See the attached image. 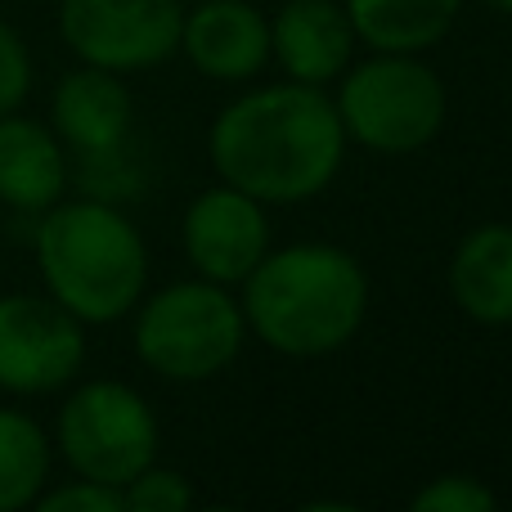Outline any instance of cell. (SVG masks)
Returning <instances> with one entry per match:
<instances>
[{
    "label": "cell",
    "instance_id": "1",
    "mask_svg": "<svg viewBox=\"0 0 512 512\" xmlns=\"http://www.w3.org/2000/svg\"><path fill=\"white\" fill-rule=\"evenodd\" d=\"M212 162L256 203H306L342 171L346 131L319 86L288 81L234 99L212 122Z\"/></svg>",
    "mask_w": 512,
    "mask_h": 512
},
{
    "label": "cell",
    "instance_id": "2",
    "mask_svg": "<svg viewBox=\"0 0 512 512\" xmlns=\"http://www.w3.org/2000/svg\"><path fill=\"white\" fill-rule=\"evenodd\" d=\"M369 310V274L333 243L265 252L243 279V319L279 355H328L346 346Z\"/></svg>",
    "mask_w": 512,
    "mask_h": 512
},
{
    "label": "cell",
    "instance_id": "3",
    "mask_svg": "<svg viewBox=\"0 0 512 512\" xmlns=\"http://www.w3.org/2000/svg\"><path fill=\"white\" fill-rule=\"evenodd\" d=\"M36 261L50 297L81 324H113L149 283V248L140 230L104 198L45 207L36 225Z\"/></svg>",
    "mask_w": 512,
    "mask_h": 512
},
{
    "label": "cell",
    "instance_id": "4",
    "mask_svg": "<svg viewBox=\"0 0 512 512\" xmlns=\"http://www.w3.org/2000/svg\"><path fill=\"white\" fill-rule=\"evenodd\" d=\"M248 319L225 283H171L135 319V355L171 382H207L243 351Z\"/></svg>",
    "mask_w": 512,
    "mask_h": 512
},
{
    "label": "cell",
    "instance_id": "5",
    "mask_svg": "<svg viewBox=\"0 0 512 512\" xmlns=\"http://www.w3.org/2000/svg\"><path fill=\"white\" fill-rule=\"evenodd\" d=\"M445 86L414 54H378L342 81L337 117L355 144L373 153H414L445 126Z\"/></svg>",
    "mask_w": 512,
    "mask_h": 512
},
{
    "label": "cell",
    "instance_id": "6",
    "mask_svg": "<svg viewBox=\"0 0 512 512\" xmlns=\"http://www.w3.org/2000/svg\"><path fill=\"white\" fill-rule=\"evenodd\" d=\"M59 450L77 477L122 490L158 459V418L126 382H86L59 409Z\"/></svg>",
    "mask_w": 512,
    "mask_h": 512
},
{
    "label": "cell",
    "instance_id": "7",
    "mask_svg": "<svg viewBox=\"0 0 512 512\" xmlns=\"http://www.w3.org/2000/svg\"><path fill=\"white\" fill-rule=\"evenodd\" d=\"M180 0H63L59 32L81 63L108 72L158 68L180 50Z\"/></svg>",
    "mask_w": 512,
    "mask_h": 512
},
{
    "label": "cell",
    "instance_id": "8",
    "mask_svg": "<svg viewBox=\"0 0 512 512\" xmlns=\"http://www.w3.org/2000/svg\"><path fill=\"white\" fill-rule=\"evenodd\" d=\"M86 333L72 310L45 297H0V387L14 396H45L77 378Z\"/></svg>",
    "mask_w": 512,
    "mask_h": 512
},
{
    "label": "cell",
    "instance_id": "9",
    "mask_svg": "<svg viewBox=\"0 0 512 512\" xmlns=\"http://www.w3.org/2000/svg\"><path fill=\"white\" fill-rule=\"evenodd\" d=\"M185 252L203 279L243 283L256 270V261L270 252L265 203H256L234 185L198 194L185 212Z\"/></svg>",
    "mask_w": 512,
    "mask_h": 512
},
{
    "label": "cell",
    "instance_id": "10",
    "mask_svg": "<svg viewBox=\"0 0 512 512\" xmlns=\"http://www.w3.org/2000/svg\"><path fill=\"white\" fill-rule=\"evenodd\" d=\"M180 50L203 77L248 81L270 63V23L248 0H198L180 23Z\"/></svg>",
    "mask_w": 512,
    "mask_h": 512
},
{
    "label": "cell",
    "instance_id": "11",
    "mask_svg": "<svg viewBox=\"0 0 512 512\" xmlns=\"http://www.w3.org/2000/svg\"><path fill=\"white\" fill-rule=\"evenodd\" d=\"M270 50L292 81L324 86L351 63V18L337 0H288L270 23Z\"/></svg>",
    "mask_w": 512,
    "mask_h": 512
},
{
    "label": "cell",
    "instance_id": "12",
    "mask_svg": "<svg viewBox=\"0 0 512 512\" xmlns=\"http://www.w3.org/2000/svg\"><path fill=\"white\" fill-rule=\"evenodd\" d=\"M131 95L117 81V72L86 63L81 72H68L54 90V131L77 153H108L126 144L131 135Z\"/></svg>",
    "mask_w": 512,
    "mask_h": 512
},
{
    "label": "cell",
    "instance_id": "13",
    "mask_svg": "<svg viewBox=\"0 0 512 512\" xmlns=\"http://www.w3.org/2000/svg\"><path fill=\"white\" fill-rule=\"evenodd\" d=\"M68 185V158L54 131L32 117H0V203L14 212H45Z\"/></svg>",
    "mask_w": 512,
    "mask_h": 512
},
{
    "label": "cell",
    "instance_id": "14",
    "mask_svg": "<svg viewBox=\"0 0 512 512\" xmlns=\"http://www.w3.org/2000/svg\"><path fill=\"white\" fill-rule=\"evenodd\" d=\"M450 292L477 324H512V225H481L459 243Z\"/></svg>",
    "mask_w": 512,
    "mask_h": 512
},
{
    "label": "cell",
    "instance_id": "15",
    "mask_svg": "<svg viewBox=\"0 0 512 512\" xmlns=\"http://www.w3.org/2000/svg\"><path fill=\"white\" fill-rule=\"evenodd\" d=\"M463 0H346L351 32L378 54H418L454 27Z\"/></svg>",
    "mask_w": 512,
    "mask_h": 512
},
{
    "label": "cell",
    "instance_id": "16",
    "mask_svg": "<svg viewBox=\"0 0 512 512\" xmlns=\"http://www.w3.org/2000/svg\"><path fill=\"white\" fill-rule=\"evenodd\" d=\"M50 477V441L18 409H0V512L36 504Z\"/></svg>",
    "mask_w": 512,
    "mask_h": 512
},
{
    "label": "cell",
    "instance_id": "17",
    "mask_svg": "<svg viewBox=\"0 0 512 512\" xmlns=\"http://www.w3.org/2000/svg\"><path fill=\"white\" fill-rule=\"evenodd\" d=\"M122 495H126V508H135V512H180L194 504L189 481L171 468H158V463H149L140 477L126 481Z\"/></svg>",
    "mask_w": 512,
    "mask_h": 512
},
{
    "label": "cell",
    "instance_id": "18",
    "mask_svg": "<svg viewBox=\"0 0 512 512\" xmlns=\"http://www.w3.org/2000/svg\"><path fill=\"white\" fill-rule=\"evenodd\" d=\"M418 512H490L495 495L481 486L477 477H436L414 495Z\"/></svg>",
    "mask_w": 512,
    "mask_h": 512
},
{
    "label": "cell",
    "instance_id": "19",
    "mask_svg": "<svg viewBox=\"0 0 512 512\" xmlns=\"http://www.w3.org/2000/svg\"><path fill=\"white\" fill-rule=\"evenodd\" d=\"M32 90V59H27V45L14 27L0 18V117L14 113L18 104Z\"/></svg>",
    "mask_w": 512,
    "mask_h": 512
},
{
    "label": "cell",
    "instance_id": "20",
    "mask_svg": "<svg viewBox=\"0 0 512 512\" xmlns=\"http://www.w3.org/2000/svg\"><path fill=\"white\" fill-rule=\"evenodd\" d=\"M36 508L41 512H122L126 495L117 486H104V481H72V486L54 490V495H36Z\"/></svg>",
    "mask_w": 512,
    "mask_h": 512
},
{
    "label": "cell",
    "instance_id": "21",
    "mask_svg": "<svg viewBox=\"0 0 512 512\" xmlns=\"http://www.w3.org/2000/svg\"><path fill=\"white\" fill-rule=\"evenodd\" d=\"M490 9H499V14H512V0H486Z\"/></svg>",
    "mask_w": 512,
    "mask_h": 512
}]
</instances>
